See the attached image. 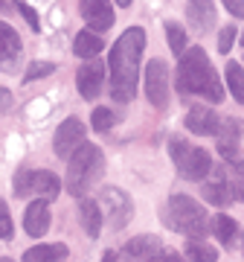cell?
I'll return each instance as SVG.
<instances>
[{
	"instance_id": "6da1fadb",
	"label": "cell",
	"mask_w": 244,
	"mask_h": 262,
	"mask_svg": "<svg viewBox=\"0 0 244 262\" xmlns=\"http://www.w3.org/2000/svg\"><path fill=\"white\" fill-rule=\"evenodd\" d=\"M142 47H145L142 27H128L119 35V41L113 44L108 64H111V96L116 102H131L137 96Z\"/></svg>"
},
{
	"instance_id": "7a4b0ae2",
	"label": "cell",
	"mask_w": 244,
	"mask_h": 262,
	"mask_svg": "<svg viewBox=\"0 0 244 262\" xmlns=\"http://www.w3.org/2000/svg\"><path fill=\"white\" fill-rule=\"evenodd\" d=\"M178 91L180 94H198L215 105L224 99V84L218 79L215 67L209 64V56L201 47H192L180 53L178 64Z\"/></svg>"
},
{
	"instance_id": "3957f363",
	"label": "cell",
	"mask_w": 244,
	"mask_h": 262,
	"mask_svg": "<svg viewBox=\"0 0 244 262\" xmlns=\"http://www.w3.org/2000/svg\"><path fill=\"white\" fill-rule=\"evenodd\" d=\"M102 172H105L102 149L82 143L70 155V166H67V189H70V195L85 198V192H90V187L102 178Z\"/></svg>"
},
{
	"instance_id": "277c9868",
	"label": "cell",
	"mask_w": 244,
	"mask_h": 262,
	"mask_svg": "<svg viewBox=\"0 0 244 262\" xmlns=\"http://www.w3.org/2000/svg\"><path fill=\"white\" fill-rule=\"evenodd\" d=\"M163 222L183 236H207L212 227L207 210L189 195H172L166 210H163Z\"/></svg>"
},
{
	"instance_id": "5b68a950",
	"label": "cell",
	"mask_w": 244,
	"mask_h": 262,
	"mask_svg": "<svg viewBox=\"0 0 244 262\" xmlns=\"http://www.w3.org/2000/svg\"><path fill=\"white\" fill-rule=\"evenodd\" d=\"M172 160L180 169V175L189 181H204L212 172V158L201 146H192L186 140H172Z\"/></svg>"
},
{
	"instance_id": "8992f818",
	"label": "cell",
	"mask_w": 244,
	"mask_h": 262,
	"mask_svg": "<svg viewBox=\"0 0 244 262\" xmlns=\"http://www.w3.org/2000/svg\"><path fill=\"white\" fill-rule=\"evenodd\" d=\"M61 192V181L47 172V169H20L15 175V195L27 198V195H41V198H53Z\"/></svg>"
},
{
	"instance_id": "52a82bcc",
	"label": "cell",
	"mask_w": 244,
	"mask_h": 262,
	"mask_svg": "<svg viewBox=\"0 0 244 262\" xmlns=\"http://www.w3.org/2000/svg\"><path fill=\"white\" fill-rule=\"evenodd\" d=\"M99 204H102V213H105V219H108V225H111L113 230H122V227L131 222L134 204H131V198H128L125 189L105 187L102 192H99Z\"/></svg>"
},
{
	"instance_id": "ba28073f",
	"label": "cell",
	"mask_w": 244,
	"mask_h": 262,
	"mask_svg": "<svg viewBox=\"0 0 244 262\" xmlns=\"http://www.w3.org/2000/svg\"><path fill=\"white\" fill-rule=\"evenodd\" d=\"M166 64L160 58H151L145 67V96L154 108H166L169 105V79H166Z\"/></svg>"
},
{
	"instance_id": "9c48e42d",
	"label": "cell",
	"mask_w": 244,
	"mask_h": 262,
	"mask_svg": "<svg viewBox=\"0 0 244 262\" xmlns=\"http://www.w3.org/2000/svg\"><path fill=\"white\" fill-rule=\"evenodd\" d=\"M82 143H85V122L79 120V117H67V120L58 125L56 140H53L56 155L58 158H70Z\"/></svg>"
},
{
	"instance_id": "30bf717a",
	"label": "cell",
	"mask_w": 244,
	"mask_h": 262,
	"mask_svg": "<svg viewBox=\"0 0 244 262\" xmlns=\"http://www.w3.org/2000/svg\"><path fill=\"white\" fill-rule=\"evenodd\" d=\"M186 128L192 134H201V137H209V134H218L221 128V120H218V114L207 105H195V108H189L186 114Z\"/></svg>"
},
{
	"instance_id": "8fae6325",
	"label": "cell",
	"mask_w": 244,
	"mask_h": 262,
	"mask_svg": "<svg viewBox=\"0 0 244 262\" xmlns=\"http://www.w3.org/2000/svg\"><path fill=\"white\" fill-rule=\"evenodd\" d=\"M102 82H105V70L99 61H87V64L79 67L76 73V84H79V94L85 99H96L99 91H102Z\"/></svg>"
},
{
	"instance_id": "7c38bea8",
	"label": "cell",
	"mask_w": 244,
	"mask_h": 262,
	"mask_svg": "<svg viewBox=\"0 0 244 262\" xmlns=\"http://www.w3.org/2000/svg\"><path fill=\"white\" fill-rule=\"evenodd\" d=\"M79 6H82V15H85V20H87L90 29H99V32L111 29L113 6L108 3V0H79Z\"/></svg>"
},
{
	"instance_id": "4fadbf2b",
	"label": "cell",
	"mask_w": 244,
	"mask_h": 262,
	"mask_svg": "<svg viewBox=\"0 0 244 262\" xmlns=\"http://www.w3.org/2000/svg\"><path fill=\"white\" fill-rule=\"evenodd\" d=\"M20 58V38L18 32L0 20V70H15Z\"/></svg>"
},
{
	"instance_id": "5bb4252c",
	"label": "cell",
	"mask_w": 244,
	"mask_h": 262,
	"mask_svg": "<svg viewBox=\"0 0 244 262\" xmlns=\"http://www.w3.org/2000/svg\"><path fill=\"white\" fill-rule=\"evenodd\" d=\"M207 178H209V181L204 184V198H207V201H212V204H218V207L230 204V201H233V187L227 184L224 169H221V166H212V172H209Z\"/></svg>"
},
{
	"instance_id": "9a60e30c",
	"label": "cell",
	"mask_w": 244,
	"mask_h": 262,
	"mask_svg": "<svg viewBox=\"0 0 244 262\" xmlns=\"http://www.w3.org/2000/svg\"><path fill=\"white\" fill-rule=\"evenodd\" d=\"M23 230H27L32 239H41V236L50 230V207L47 201H32L23 213Z\"/></svg>"
},
{
	"instance_id": "2e32d148",
	"label": "cell",
	"mask_w": 244,
	"mask_h": 262,
	"mask_svg": "<svg viewBox=\"0 0 244 262\" xmlns=\"http://www.w3.org/2000/svg\"><path fill=\"white\" fill-rule=\"evenodd\" d=\"M238 131H241V122L238 120H221V128H218L215 137H218V151H221L227 160L238 158V149H241V146H238V143H241V134H238Z\"/></svg>"
},
{
	"instance_id": "e0dca14e",
	"label": "cell",
	"mask_w": 244,
	"mask_h": 262,
	"mask_svg": "<svg viewBox=\"0 0 244 262\" xmlns=\"http://www.w3.org/2000/svg\"><path fill=\"white\" fill-rule=\"evenodd\" d=\"M189 24L195 27V32H207L215 24V9H212V0H189L186 6Z\"/></svg>"
},
{
	"instance_id": "ac0fdd59",
	"label": "cell",
	"mask_w": 244,
	"mask_h": 262,
	"mask_svg": "<svg viewBox=\"0 0 244 262\" xmlns=\"http://www.w3.org/2000/svg\"><path fill=\"white\" fill-rule=\"evenodd\" d=\"M102 204H96L90 198H82V204H79V219H82V227H85L87 236H99L102 230Z\"/></svg>"
},
{
	"instance_id": "d6986e66",
	"label": "cell",
	"mask_w": 244,
	"mask_h": 262,
	"mask_svg": "<svg viewBox=\"0 0 244 262\" xmlns=\"http://www.w3.org/2000/svg\"><path fill=\"white\" fill-rule=\"evenodd\" d=\"M102 38L96 35V32H90V29H82L79 35H76L73 41V53L76 56H82V58H96L99 53H102Z\"/></svg>"
},
{
	"instance_id": "ffe728a7",
	"label": "cell",
	"mask_w": 244,
	"mask_h": 262,
	"mask_svg": "<svg viewBox=\"0 0 244 262\" xmlns=\"http://www.w3.org/2000/svg\"><path fill=\"white\" fill-rule=\"evenodd\" d=\"M125 253L128 256H142V259H154L160 253V239L157 236H137L125 245Z\"/></svg>"
},
{
	"instance_id": "44dd1931",
	"label": "cell",
	"mask_w": 244,
	"mask_h": 262,
	"mask_svg": "<svg viewBox=\"0 0 244 262\" xmlns=\"http://www.w3.org/2000/svg\"><path fill=\"white\" fill-rule=\"evenodd\" d=\"M67 256V245H35L23 253V259L29 262H53V259H64Z\"/></svg>"
},
{
	"instance_id": "7402d4cb",
	"label": "cell",
	"mask_w": 244,
	"mask_h": 262,
	"mask_svg": "<svg viewBox=\"0 0 244 262\" xmlns=\"http://www.w3.org/2000/svg\"><path fill=\"white\" fill-rule=\"evenodd\" d=\"M186 256H189V259H198V262H215L218 251L212 248V245L201 242V236H189V242H186Z\"/></svg>"
},
{
	"instance_id": "603a6c76",
	"label": "cell",
	"mask_w": 244,
	"mask_h": 262,
	"mask_svg": "<svg viewBox=\"0 0 244 262\" xmlns=\"http://www.w3.org/2000/svg\"><path fill=\"white\" fill-rule=\"evenodd\" d=\"M212 227H215V233H218V239H221L224 248H230L235 242V236H238V225H235V219H230V215H215L212 219Z\"/></svg>"
},
{
	"instance_id": "cb8c5ba5",
	"label": "cell",
	"mask_w": 244,
	"mask_h": 262,
	"mask_svg": "<svg viewBox=\"0 0 244 262\" xmlns=\"http://www.w3.org/2000/svg\"><path fill=\"white\" fill-rule=\"evenodd\" d=\"M227 84H230V94L235 96V102L244 105V70L235 61L227 64Z\"/></svg>"
},
{
	"instance_id": "d4e9b609",
	"label": "cell",
	"mask_w": 244,
	"mask_h": 262,
	"mask_svg": "<svg viewBox=\"0 0 244 262\" xmlns=\"http://www.w3.org/2000/svg\"><path fill=\"white\" fill-rule=\"evenodd\" d=\"M166 35H169V47L175 56H180L183 50H186V29L180 27L178 20H169L166 24Z\"/></svg>"
},
{
	"instance_id": "484cf974",
	"label": "cell",
	"mask_w": 244,
	"mask_h": 262,
	"mask_svg": "<svg viewBox=\"0 0 244 262\" xmlns=\"http://www.w3.org/2000/svg\"><path fill=\"white\" fill-rule=\"evenodd\" d=\"M56 70V64H50V61H32L27 67V76H23V82H38V79H44Z\"/></svg>"
},
{
	"instance_id": "4316f807",
	"label": "cell",
	"mask_w": 244,
	"mask_h": 262,
	"mask_svg": "<svg viewBox=\"0 0 244 262\" xmlns=\"http://www.w3.org/2000/svg\"><path fill=\"white\" fill-rule=\"evenodd\" d=\"M90 125H93L96 131H111L113 114L108 111V108H93V114H90Z\"/></svg>"
},
{
	"instance_id": "83f0119b",
	"label": "cell",
	"mask_w": 244,
	"mask_h": 262,
	"mask_svg": "<svg viewBox=\"0 0 244 262\" xmlns=\"http://www.w3.org/2000/svg\"><path fill=\"white\" fill-rule=\"evenodd\" d=\"M12 233H15V227H12L9 207L3 204V198H0V239H12Z\"/></svg>"
},
{
	"instance_id": "f1b7e54d",
	"label": "cell",
	"mask_w": 244,
	"mask_h": 262,
	"mask_svg": "<svg viewBox=\"0 0 244 262\" xmlns=\"http://www.w3.org/2000/svg\"><path fill=\"white\" fill-rule=\"evenodd\" d=\"M18 9H20V15H23V20L29 24V29H32V32H41V20H38L35 9L29 6L27 0H18Z\"/></svg>"
},
{
	"instance_id": "f546056e",
	"label": "cell",
	"mask_w": 244,
	"mask_h": 262,
	"mask_svg": "<svg viewBox=\"0 0 244 262\" xmlns=\"http://www.w3.org/2000/svg\"><path fill=\"white\" fill-rule=\"evenodd\" d=\"M233 38H235V27H224V29H221V38H218V53H230Z\"/></svg>"
},
{
	"instance_id": "4dcf8cb0",
	"label": "cell",
	"mask_w": 244,
	"mask_h": 262,
	"mask_svg": "<svg viewBox=\"0 0 244 262\" xmlns=\"http://www.w3.org/2000/svg\"><path fill=\"white\" fill-rule=\"evenodd\" d=\"M224 6L230 15H235V18H244V0H224Z\"/></svg>"
},
{
	"instance_id": "1f68e13d",
	"label": "cell",
	"mask_w": 244,
	"mask_h": 262,
	"mask_svg": "<svg viewBox=\"0 0 244 262\" xmlns=\"http://www.w3.org/2000/svg\"><path fill=\"white\" fill-rule=\"evenodd\" d=\"M12 108V94L6 88H0V111H9Z\"/></svg>"
},
{
	"instance_id": "d6a6232c",
	"label": "cell",
	"mask_w": 244,
	"mask_h": 262,
	"mask_svg": "<svg viewBox=\"0 0 244 262\" xmlns=\"http://www.w3.org/2000/svg\"><path fill=\"white\" fill-rule=\"evenodd\" d=\"M233 198H241L244 201V181H235L233 184Z\"/></svg>"
},
{
	"instance_id": "836d02e7",
	"label": "cell",
	"mask_w": 244,
	"mask_h": 262,
	"mask_svg": "<svg viewBox=\"0 0 244 262\" xmlns=\"http://www.w3.org/2000/svg\"><path fill=\"white\" fill-rule=\"evenodd\" d=\"M235 172H238V175H244V160H238V163H235Z\"/></svg>"
},
{
	"instance_id": "e575fe53",
	"label": "cell",
	"mask_w": 244,
	"mask_h": 262,
	"mask_svg": "<svg viewBox=\"0 0 244 262\" xmlns=\"http://www.w3.org/2000/svg\"><path fill=\"white\" fill-rule=\"evenodd\" d=\"M116 3H119V6H131V0H116Z\"/></svg>"
},
{
	"instance_id": "d590c367",
	"label": "cell",
	"mask_w": 244,
	"mask_h": 262,
	"mask_svg": "<svg viewBox=\"0 0 244 262\" xmlns=\"http://www.w3.org/2000/svg\"><path fill=\"white\" fill-rule=\"evenodd\" d=\"M0 9H3V0H0Z\"/></svg>"
},
{
	"instance_id": "8d00e7d4",
	"label": "cell",
	"mask_w": 244,
	"mask_h": 262,
	"mask_svg": "<svg viewBox=\"0 0 244 262\" xmlns=\"http://www.w3.org/2000/svg\"><path fill=\"white\" fill-rule=\"evenodd\" d=\"M241 44H244V35H241Z\"/></svg>"
}]
</instances>
